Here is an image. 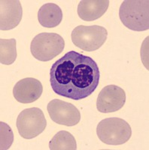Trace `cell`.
I'll list each match as a JSON object with an SVG mask.
<instances>
[{"label": "cell", "instance_id": "ba28073f", "mask_svg": "<svg viewBox=\"0 0 149 150\" xmlns=\"http://www.w3.org/2000/svg\"><path fill=\"white\" fill-rule=\"evenodd\" d=\"M126 102V93L122 88L116 85H108L99 92L96 101V108L103 113L119 110Z\"/></svg>", "mask_w": 149, "mask_h": 150}, {"label": "cell", "instance_id": "52a82bcc", "mask_svg": "<svg viewBox=\"0 0 149 150\" xmlns=\"http://www.w3.org/2000/svg\"><path fill=\"white\" fill-rule=\"evenodd\" d=\"M47 110L50 117L57 124L74 126L81 120V112L76 106L60 99H53L48 103Z\"/></svg>", "mask_w": 149, "mask_h": 150}, {"label": "cell", "instance_id": "8fae6325", "mask_svg": "<svg viewBox=\"0 0 149 150\" xmlns=\"http://www.w3.org/2000/svg\"><path fill=\"white\" fill-rule=\"evenodd\" d=\"M109 6L108 0H82L78 5V14L84 21L100 18Z\"/></svg>", "mask_w": 149, "mask_h": 150}, {"label": "cell", "instance_id": "3957f363", "mask_svg": "<svg viewBox=\"0 0 149 150\" xmlns=\"http://www.w3.org/2000/svg\"><path fill=\"white\" fill-rule=\"evenodd\" d=\"M96 134L103 143L108 145H122L131 137V127L120 118H107L97 125Z\"/></svg>", "mask_w": 149, "mask_h": 150}, {"label": "cell", "instance_id": "4fadbf2b", "mask_svg": "<svg viewBox=\"0 0 149 150\" xmlns=\"http://www.w3.org/2000/svg\"><path fill=\"white\" fill-rule=\"evenodd\" d=\"M51 150H76L77 143L73 135L69 131L57 132L49 143Z\"/></svg>", "mask_w": 149, "mask_h": 150}, {"label": "cell", "instance_id": "7c38bea8", "mask_svg": "<svg viewBox=\"0 0 149 150\" xmlns=\"http://www.w3.org/2000/svg\"><path fill=\"white\" fill-rule=\"evenodd\" d=\"M38 20L43 27L54 28L63 20V11L56 4H45L38 10Z\"/></svg>", "mask_w": 149, "mask_h": 150}, {"label": "cell", "instance_id": "8992f818", "mask_svg": "<svg viewBox=\"0 0 149 150\" xmlns=\"http://www.w3.org/2000/svg\"><path fill=\"white\" fill-rule=\"evenodd\" d=\"M19 134L24 139H33L41 134L47 126L42 110L38 108H27L21 111L16 122Z\"/></svg>", "mask_w": 149, "mask_h": 150}, {"label": "cell", "instance_id": "277c9868", "mask_svg": "<svg viewBox=\"0 0 149 150\" xmlns=\"http://www.w3.org/2000/svg\"><path fill=\"white\" fill-rule=\"evenodd\" d=\"M65 47V41L57 33H42L31 42L30 51L35 59L48 62L60 55Z\"/></svg>", "mask_w": 149, "mask_h": 150}, {"label": "cell", "instance_id": "5b68a950", "mask_svg": "<svg viewBox=\"0 0 149 150\" xmlns=\"http://www.w3.org/2000/svg\"><path fill=\"white\" fill-rule=\"evenodd\" d=\"M72 41L77 47L84 51H95L101 47L106 41L108 32L103 26H77L72 32Z\"/></svg>", "mask_w": 149, "mask_h": 150}, {"label": "cell", "instance_id": "6da1fadb", "mask_svg": "<svg viewBox=\"0 0 149 150\" xmlns=\"http://www.w3.org/2000/svg\"><path fill=\"white\" fill-rule=\"evenodd\" d=\"M100 73L96 62L91 57L72 50L52 65L50 83L58 96L81 100L96 90Z\"/></svg>", "mask_w": 149, "mask_h": 150}, {"label": "cell", "instance_id": "5bb4252c", "mask_svg": "<svg viewBox=\"0 0 149 150\" xmlns=\"http://www.w3.org/2000/svg\"><path fill=\"white\" fill-rule=\"evenodd\" d=\"M16 39H0V62L2 65L13 64L17 58Z\"/></svg>", "mask_w": 149, "mask_h": 150}, {"label": "cell", "instance_id": "30bf717a", "mask_svg": "<svg viewBox=\"0 0 149 150\" xmlns=\"http://www.w3.org/2000/svg\"><path fill=\"white\" fill-rule=\"evenodd\" d=\"M23 16L22 5L17 0H2L0 2V29H14L21 23Z\"/></svg>", "mask_w": 149, "mask_h": 150}, {"label": "cell", "instance_id": "9c48e42d", "mask_svg": "<svg viewBox=\"0 0 149 150\" xmlns=\"http://www.w3.org/2000/svg\"><path fill=\"white\" fill-rule=\"evenodd\" d=\"M42 92L41 83L33 77H26L19 80L13 88L14 98L22 104H29L37 101Z\"/></svg>", "mask_w": 149, "mask_h": 150}, {"label": "cell", "instance_id": "7a4b0ae2", "mask_svg": "<svg viewBox=\"0 0 149 150\" xmlns=\"http://www.w3.org/2000/svg\"><path fill=\"white\" fill-rule=\"evenodd\" d=\"M122 23L133 31H145L149 29L148 0H126L119 10Z\"/></svg>", "mask_w": 149, "mask_h": 150}, {"label": "cell", "instance_id": "9a60e30c", "mask_svg": "<svg viewBox=\"0 0 149 150\" xmlns=\"http://www.w3.org/2000/svg\"><path fill=\"white\" fill-rule=\"evenodd\" d=\"M1 144H0V149L5 150L9 149L14 141V134L11 128L9 125L1 122Z\"/></svg>", "mask_w": 149, "mask_h": 150}]
</instances>
